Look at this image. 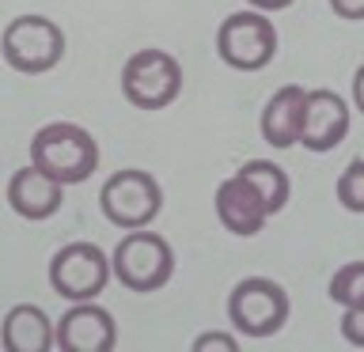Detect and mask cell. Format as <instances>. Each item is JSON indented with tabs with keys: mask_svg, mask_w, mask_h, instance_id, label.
Instances as JSON below:
<instances>
[{
	"mask_svg": "<svg viewBox=\"0 0 364 352\" xmlns=\"http://www.w3.org/2000/svg\"><path fill=\"white\" fill-rule=\"evenodd\" d=\"M31 163H38L46 175H53L65 186L91 178L99 167V144L84 125L76 121H50L34 133L31 141Z\"/></svg>",
	"mask_w": 364,
	"mask_h": 352,
	"instance_id": "1",
	"label": "cell"
},
{
	"mask_svg": "<svg viewBox=\"0 0 364 352\" xmlns=\"http://www.w3.org/2000/svg\"><path fill=\"white\" fill-rule=\"evenodd\" d=\"M114 277L129 292H159L175 273V250L164 235L148 231V227H133L122 235L114 246Z\"/></svg>",
	"mask_w": 364,
	"mask_h": 352,
	"instance_id": "2",
	"label": "cell"
},
{
	"mask_svg": "<svg viewBox=\"0 0 364 352\" xmlns=\"http://www.w3.org/2000/svg\"><path fill=\"white\" fill-rule=\"evenodd\" d=\"M0 53L8 68L23 76H42L61 65L65 57V31L46 16H16L0 34Z\"/></svg>",
	"mask_w": 364,
	"mask_h": 352,
	"instance_id": "3",
	"label": "cell"
},
{
	"mask_svg": "<svg viewBox=\"0 0 364 352\" xmlns=\"http://www.w3.org/2000/svg\"><path fill=\"white\" fill-rule=\"evenodd\" d=\"M216 53L235 72H258L277 57V27L262 8L235 11L216 27Z\"/></svg>",
	"mask_w": 364,
	"mask_h": 352,
	"instance_id": "4",
	"label": "cell"
},
{
	"mask_svg": "<svg viewBox=\"0 0 364 352\" xmlns=\"http://www.w3.org/2000/svg\"><path fill=\"white\" fill-rule=\"evenodd\" d=\"M228 322L243 337H273L289 322V295L269 277H247L228 295Z\"/></svg>",
	"mask_w": 364,
	"mask_h": 352,
	"instance_id": "5",
	"label": "cell"
},
{
	"mask_svg": "<svg viewBox=\"0 0 364 352\" xmlns=\"http://www.w3.org/2000/svg\"><path fill=\"white\" fill-rule=\"evenodd\" d=\"M99 204H102V216L122 227V231H133V227H148L164 209V189L159 182L148 175V170H118L102 182L99 189Z\"/></svg>",
	"mask_w": 364,
	"mask_h": 352,
	"instance_id": "6",
	"label": "cell"
},
{
	"mask_svg": "<svg viewBox=\"0 0 364 352\" xmlns=\"http://www.w3.org/2000/svg\"><path fill=\"white\" fill-rule=\"evenodd\" d=\"M182 91V65L167 50H136L122 68V95L136 110H164Z\"/></svg>",
	"mask_w": 364,
	"mask_h": 352,
	"instance_id": "7",
	"label": "cell"
},
{
	"mask_svg": "<svg viewBox=\"0 0 364 352\" xmlns=\"http://www.w3.org/2000/svg\"><path fill=\"white\" fill-rule=\"evenodd\" d=\"M114 261L95 243H68L50 258V288L68 303H84L107 288Z\"/></svg>",
	"mask_w": 364,
	"mask_h": 352,
	"instance_id": "8",
	"label": "cell"
},
{
	"mask_svg": "<svg viewBox=\"0 0 364 352\" xmlns=\"http://www.w3.org/2000/svg\"><path fill=\"white\" fill-rule=\"evenodd\" d=\"M118 345V326L107 307L95 299L73 303L57 322V348L61 352H110Z\"/></svg>",
	"mask_w": 364,
	"mask_h": 352,
	"instance_id": "9",
	"label": "cell"
},
{
	"mask_svg": "<svg viewBox=\"0 0 364 352\" xmlns=\"http://www.w3.org/2000/svg\"><path fill=\"white\" fill-rule=\"evenodd\" d=\"M349 133V106L338 91L315 87L307 91V106H304V129L300 144L311 152H334Z\"/></svg>",
	"mask_w": 364,
	"mask_h": 352,
	"instance_id": "10",
	"label": "cell"
},
{
	"mask_svg": "<svg viewBox=\"0 0 364 352\" xmlns=\"http://www.w3.org/2000/svg\"><path fill=\"white\" fill-rule=\"evenodd\" d=\"M65 201V182H57L53 175H46L38 163L16 170L8 178V204L11 212L23 216V220H50V216L61 209Z\"/></svg>",
	"mask_w": 364,
	"mask_h": 352,
	"instance_id": "11",
	"label": "cell"
},
{
	"mask_svg": "<svg viewBox=\"0 0 364 352\" xmlns=\"http://www.w3.org/2000/svg\"><path fill=\"white\" fill-rule=\"evenodd\" d=\"M213 204H216V220H220L232 235H243V238H247V235H258L262 224L269 220L266 201L258 197V189L250 186V182L239 175V170L216 186Z\"/></svg>",
	"mask_w": 364,
	"mask_h": 352,
	"instance_id": "12",
	"label": "cell"
},
{
	"mask_svg": "<svg viewBox=\"0 0 364 352\" xmlns=\"http://www.w3.org/2000/svg\"><path fill=\"white\" fill-rule=\"evenodd\" d=\"M304 106H307V91L300 84H284L273 91V99L262 110V141L273 148H292L300 144L304 129Z\"/></svg>",
	"mask_w": 364,
	"mask_h": 352,
	"instance_id": "13",
	"label": "cell"
},
{
	"mask_svg": "<svg viewBox=\"0 0 364 352\" xmlns=\"http://www.w3.org/2000/svg\"><path fill=\"white\" fill-rule=\"evenodd\" d=\"M0 345L8 352H50L57 345V326L34 303H16L0 326Z\"/></svg>",
	"mask_w": 364,
	"mask_h": 352,
	"instance_id": "14",
	"label": "cell"
},
{
	"mask_svg": "<svg viewBox=\"0 0 364 352\" xmlns=\"http://www.w3.org/2000/svg\"><path fill=\"white\" fill-rule=\"evenodd\" d=\"M239 175H243L250 186L258 189V197L266 201L269 216H273V212H281L284 204H289V193H292L289 175H284V170L273 163V159H247V163L239 167Z\"/></svg>",
	"mask_w": 364,
	"mask_h": 352,
	"instance_id": "15",
	"label": "cell"
},
{
	"mask_svg": "<svg viewBox=\"0 0 364 352\" xmlns=\"http://www.w3.org/2000/svg\"><path fill=\"white\" fill-rule=\"evenodd\" d=\"M330 299L341 303L346 311H357L364 307V261H349L334 273L330 280Z\"/></svg>",
	"mask_w": 364,
	"mask_h": 352,
	"instance_id": "16",
	"label": "cell"
},
{
	"mask_svg": "<svg viewBox=\"0 0 364 352\" xmlns=\"http://www.w3.org/2000/svg\"><path fill=\"white\" fill-rule=\"evenodd\" d=\"M338 201L346 204L349 212H364V159H353V163L338 175Z\"/></svg>",
	"mask_w": 364,
	"mask_h": 352,
	"instance_id": "17",
	"label": "cell"
},
{
	"mask_svg": "<svg viewBox=\"0 0 364 352\" xmlns=\"http://www.w3.org/2000/svg\"><path fill=\"white\" fill-rule=\"evenodd\" d=\"M341 337H346L353 348H364V307L341 314Z\"/></svg>",
	"mask_w": 364,
	"mask_h": 352,
	"instance_id": "18",
	"label": "cell"
},
{
	"mask_svg": "<svg viewBox=\"0 0 364 352\" xmlns=\"http://www.w3.org/2000/svg\"><path fill=\"white\" fill-rule=\"evenodd\" d=\"M205 348H224V352H235L239 348V337L232 334H220V329H213V334H201L193 341V352H205Z\"/></svg>",
	"mask_w": 364,
	"mask_h": 352,
	"instance_id": "19",
	"label": "cell"
},
{
	"mask_svg": "<svg viewBox=\"0 0 364 352\" xmlns=\"http://www.w3.org/2000/svg\"><path fill=\"white\" fill-rule=\"evenodd\" d=\"M330 8L341 19H364V0H330Z\"/></svg>",
	"mask_w": 364,
	"mask_h": 352,
	"instance_id": "20",
	"label": "cell"
},
{
	"mask_svg": "<svg viewBox=\"0 0 364 352\" xmlns=\"http://www.w3.org/2000/svg\"><path fill=\"white\" fill-rule=\"evenodd\" d=\"M353 102H357V110L364 114V65L353 72Z\"/></svg>",
	"mask_w": 364,
	"mask_h": 352,
	"instance_id": "21",
	"label": "cell"
},
{
	"mask_svg": "<svg viewBox=\"0 0 364 352\" xmlns=\"http://www.w3.org/2000/svg\"><path fill=\"white\" fill-rule=\"evenodd\" d=\"M255 8H262V11H284L289 4H296V0H250Z\"/></svg>",
	"mask_w": 364,
	"mask_h": 352,
	"instance_id": "22",
	"label": "cell"
}]
</instances>
